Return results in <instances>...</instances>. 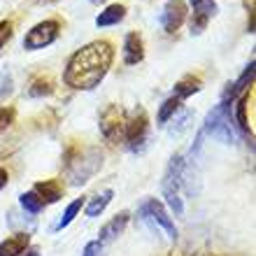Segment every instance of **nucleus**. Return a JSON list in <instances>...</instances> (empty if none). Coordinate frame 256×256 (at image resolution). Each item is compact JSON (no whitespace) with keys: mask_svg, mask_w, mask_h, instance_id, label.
<instances>
[{"mask_svg":"<svg viewBox=\"0 0 256 256\" xmlns=\"http://www.w3.org/2000/svg\"><path fill=\"white\" fill-rule=\"evenodd\" d=\"M114 61V47L108 40L88 42L86 47L77 49L63 72V82L77 91H91L105 80L110 66Z\"/></svg>","mask_w":256,"mask_h":256,"instance_id":"f257e3e1","label":"nucleus"},{"mask_svg":"<svg viewBox=\"0 0 256 256\" xmlns=\"http://www.w3.org/2000/svg\"><path fill=\"white\" fill-rule=\"evenodd\" d=\"M102 152L98 147H70L66 154V177L72 186L86 184L100 170Z\"/></svg>","mask_w":256,"mask_h":256,"instance_id":"f03ea898","label":"nucleus"},{"mask_svg":"<svg viewBox=\"0 0 256 256\" xmlns=\"http://www.w3.org/2000/svg\"><path fill=\"white\" fill-rule=\"evenodd\" d=\"M182 172H184V158L180 154L172 156L166 168V175H163V182H161V191H163V198L168 202L170 212L175 216H182L184 214V202H182V196H180V186H182Z\"/></svg>","mask_w":256,"mask_h":256,"instance_id":"7ed1b4c3","label":"nucleus"},{"mask_svg":"<svg viewBox=\"0 0 256 256\" xmlns=\"http://www.w3.org/2000/svg\"><path fill=\"white\" fill-rule=\"evenodd\" d=\"M200 135H210V138L222 140V142H226V144H230V142L236 140L233 122H230V112H228V100H222L208 116H205Z\"/></svg>","mask_w":256,"mask_h":256,"instance_id":"20e7f679","label":"nucleus"},{"mask_svg":"<svg viewBox=\"0 0 256 256\" xmlns=\"http://www.w3.org/2000/svg\"><path fill=\"white\" fill-rule=\"evenodd\" d=\"M140 216L142 222L149 224V228L152 230H163L168 240H177V226L175 222L170 219V214L166 212L161 202L156 200V198H147V200L140 205Z\"/></svg>","mask_w":256,"mask_h":256,"instance_id":"39448f33","label":"nucleus"},{"mask_svg":"<svg viewBox=\"0 0 256 256\" xmlns=\"http://www.w3.org/2000/svg\"><path fill=\"white\" fill-rule=\"evenodd\" d=\"M58 33H61V24L54 19L40 21L38 26H33L24 38V49L28 52H38V49H44L49 44H54L58 40Z\"/></svg>","mask_w":256,"mask_h":256,"instance_id":"423d86ee","label":"nucleus"},{"mask_svg":"<svg viewBox=\"0 0 256 256\" xmlns=\"http://www.w3.org/2000/svg\"><path fill=\"white\" fill-rule=\"evenodd\" d=\"M126 119H128V114L119 108V105H110V108L100 114V133H102V138H105L108 142H112V144H119V140H124Z\"/></svg>","mask_w":256,"mask_h":256,"instance_id":"0eeeda50","label":"nucleus"},{"mask_svg":"<svg viewBox=\"0 0 256 256\" xmlns=\"http://www.w3.org/2000/svg\"><path fill=\"white\" fill-rule=\"evenodd\" d=\"M147 130H149V119L144 114V110H135L133 116L126 119V130H124V140L130 149H138V144L147 140Z\"/></svg>","mask_w":256,"mask_h":256,"instance_id":"6e6552de","label":"nucleus"},{"mask_svg":"<svg viewBox=\"0 0 256 256\" xmlns=\"http://www.w3.org/2000/svg\"><path fill=\"white\" fill-rule=\"evenodd\" d=\"M186 12H189V10H186V2H184V0H168L161 10V16H158L163 30L170 35L177 33L180 26L184 24V19H186Z\"/></svg>","mask_w":256,"mask_h":256,"instance_id":"1a4fd4ad","label":"nucleus"},{"mask_svg":"<svg viewBox=\"0 0 256 256\" xmlns=\"http://www.w3.org/2000/svg\"><path fill=\"white\" fill-rule=\"evenodd\" d=\"M194 7V19H191V33L198 35L202 33V28L208 26V21L216 14V2L214 0H189Z\"/></svg>","mask_w":256,"mask_h":256,"instance_id":"9d476101","label":"nucleus"},{"mask_svg":"<svg viewBox=\"0 0 256 256\" xmlns=\"http://www.w3.org/2000/svg\"><path fill=\"white\" fill-rule=\"evenodd\" d=\"M124 63L126 66H138V63L144 58V44H142V38L138 33H128L124 38Z\"/></svg>","mask_w":256,"mask_h":256,"instance_id":"9b49d317","label":"nucleus"},{"mask_svg":"<svg viewBox=\"0 0 256 256\" xmlns=\"http://www.w3.org/2000/svg\"><path fill=\"white\" fill-rule=\"evenodd\" d=\"M128 219H130V214H128V212H119L116 216H112V219H110V222L100 228V233H98V242L105 244V242L116 240V238L124 233V228H126Z\"/></svg>","mask_w":256,"mask_h":256,"instance_id":"f8f14e48","label":"nucleus"},{"mask_svg":"<svg viewBox=\"0 0 256 256\" xmlns=\"http://www.w3.org/2000/svg\"><path fill=\"white\" fill-rule=\"evenodd\" d=\"M33 191L40 196V200L44 202V205L61 200V194H63L61 182H58V180H44V182H38Z\"/></svg>","mask_w":256,"mask_h":256,"instance_id":"ddd939ff","label":"nucleus"},{"mask_svg":"<svg viewBox=\"0 0 256 256\" xmlns=\"http://www.w3.org/2000/svg\"><path fill=\"white\" fill-rule=\"evenodd\" d=\"M28 242H30V238L26 233H16V236L7 238L0 242V256H21L26 252Z\"/></svg>","mask_w":256,"mask_h":256,"instance_id":"4468645a","label":"nucleus"},{"mask_svg":"<svg viewBox=\"0 0 256 256\" xmlns=\"http://www.w3.org/2000/svg\"><path fill=\"white\" fill-rule=\"evenodd\" d=\"M126 16V7L114 2V5H108L98 16H96V26L98 28H108V26H116L119 21Z\"/></svg>","mask_w":256,"mask_h":256,"instance_id":"2eb2a0df","label":"nucleus"},{"mask_svg":"<svg viewBox=\"0 0 256 256\" xmlns=\"http://www.w3.org/2000/svg\"><path fill=\"white\" fill-rule=\"evenodd\" d=\"M252 80H254V61H250V66L244 68V72L240 74L233 84H228L230 88H228V94H226V98H224V100H228V98H230V102H233V98H236V96H240V94H244V91H247V86L252 84Z\"/></svg>","mask_w":256,"mask_h":256,"instance_id":"dca6fc26","label":"nucleus"},{"mask_svg":"<svg viewBox=\"0 0 256 256\" xmlns=\"http://www.w3.org/2000/svg\"><path fill=\"white\" fill-rule=\"evenodd\" d=\"M200 88H202V82L198 80V77H194V74H186V77H182V80L175 84V98L177 100H184V98L198 94Z\"/></svg>","mask_w":256,"mask_h":256,"instance_id":"f3484780","label":"nucleus"},{"mask_svg":"<svg viewBox=\"0 0 256 256\" xmlns=\"http://www.w3.org/2000/svg\"><path fill=\"white\" fill-rule=\"evenodd\" d=\"M112 196H114V191H112V189H105L100 196H96L94 200L86 205V216H88V219L100 216L102 212H105V208L110 205V200H112Z\"/></svg>","mask_w":256,"mask_h":256,"instance_id":"a211bd4d","label":"nucleus"},{"mask_svg":"<svg viewBox=\"0 0 256 256\" xmlns=\"http://www.w3.org/2000/svg\"><path fill=\"white\" fill-rule=\"evenodd\" d=\"M191 119H194V114H191V110H177L175 116H172V128H170V138H180V135L189 128Z\"/></svg>","mask_w":256,"mask_h":256,"instance_id":"6ab92c4d","label":"nucleus"},{"mask_svg":"<svg viewBox=\"0 0 256 256\" xmlns=\"http://www.w3.org/2000/svg\"><path fill=\"white\" fill-rule=\"evenodd\" d=\"M182 108V100H177L175 96L172 98H168V100H163L161 110H158V116H156V122H158V126H166V124L175 116V112Z\"/></svg>","mask_w":256,"mask_h":256,"instance_id":"aec40b11","label":"nucleus"},{"mask_svg":"<svg viewBox=\"0 0 256 256\" xmlns=\"http://www.w3.org/2000/svg\"><path fill=\"white\" fill-rule=\"evenodd\" d=\"M82 205H84V200H82V198H74V200H72V202H70V205H68V208H66V212H63V216H61V219H58V224H56V226H54V230H63V228H66V226H70V224L74 222V216L80 214Z\"/></svg>","mask_w":256,"mask_h":256,"instance_id":"412c9836","label":"nucleus"},{"mask_svg":"<svg viewBox=\"0 0 256 256\" xmlns=\"http://www.w3.org/2000/svg\"><path fill=\"white\" fill-rule=\"evenodd\" d=\"M19 202H21V208L26 210V212H30V214H40L42 210H44V202L40 200V196L35 194V191H26V194H21Z\"/></svg>","mask_w":256,"mask_h":256,"instance_id":"4be33fe9","label":"nucleus"},{"mask_svg":"<svg viewBox=\"0 0 256 256\" xmlns=\"http://www.w3.org/2000/svg\"><path fill=\"white\" fill-rule=\"evenodd\" d=\"M52 91H54V84H52V80H49V77H38V80H33L30 88H28V96L40 98V96H49Z\"/></svg>","mask_w":256,"mask_h":256,"instance_id":"5701e85b","label":"nucleus"},{"mask_svg":"<svg viewBox=\"0 0 256 256\" xmlns=\"http://www.w3.org/2000/svg\"><path fill=\"white\" fill-rule=\"evenodd\" d=\"M236 119H238V128L242 133H250V124H247V94L238 100L236 105Z\"/></svg>","mask_w":256,"mask_h":256,"instance_id":"b1692460","label":"nucleus"},{"mask_svg":"<svg viewBox=\"0 0 256 256\" xmlns=\"http://www.w3.org/2000/svg\"><path fill=\"white\" fill-rule=\"evenodd\" d=\"M14 91V80L10 70H0V102L7 100Z\"/></svg>","mask_w":256,"mask_h":256,"instance_id":"393cba45","label":"nucleus"},{"mask_svg":"<svg viewBox=\"0 0 256 256\" xmlns=\"http://www.w3.org/2000/svg\"><path fill=\"white\" fill-rule=\"evenodd\" d=\"M14 116H16V112L12 108H0V135L14 124Z\"/></svg>","mask_w":256,"mask_h":256,"instance_id":"a878e982","label":"nucleus"},{"mask_svg":"<svg viewBox=\"0 0 256 256\" xmlns=\"http://www.w3.org/2000/svg\"><path fill=\"white\" fill-rule=\"evenodd\" d=\"M10 38H12V21H2L0 24V52L10 42Z\"/></svg>","mask_w":256,"mask_h":256,"instance_id":"bb28decb","label":"nucleus"},{"mask_svg":"<svg viewBox=\"0 0 256 256\" xmlns=\"http://www.w3.org/2000/svg\"><path fill=\"white\" fill-rule=\"evenodd\" d=\"M100 254H102V244L98 242V240L86 242V247H84V252H82V256H100Z\"/></svg>","mask_w":256,"mask_h":256,"instance_id":"cd10ccee","label":"nucleus"},{"mask_svg":"<svg viewBox=\"0 0 256 256\" xmlns=\"http://www.w3.org/2000/svg\"><path fill=\"white\" fill-rule=\"evenodd\" d=\"M7 180H10V175H7V170L5 168H0V191L7 186Z\"/></svg>","mask_w":256,"mask_h":256,"instance_id":"c85d7f7f","label":"nucleus"},{"mask_svg":"<svg viewBox=\"0 0 256 256\" xmlns=\"http://www.w3.org/2000/svg\"><path fill=\"white\" fill-rule=\"evenodd\" d=\"M88 2H94V5H98V2H100V0H88Z\"/></svg>","mask_w":256,"mask_h":256,"instance_id":"c756f323","label":"nucleus"},{"mask_svg":"<svg viewBox=\"0 0 256 256\" xmlns=\"http://www.w3.org/2000/svg\"><path fill=\"white\" fill-rule=\"evenodd\" d=\"M42 2H56V0H42Z\"/></svg>","mask_w":256,"mask_h":256,"instance_id":"7c9ffc66","label":"nucleus"}]
</instances>
